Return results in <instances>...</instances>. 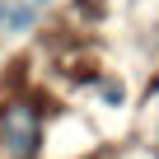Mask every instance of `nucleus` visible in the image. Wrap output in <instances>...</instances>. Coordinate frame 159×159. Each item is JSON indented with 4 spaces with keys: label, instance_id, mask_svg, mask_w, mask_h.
<instances>
[{
    "label": "nucleus",
    "instance_id": "f257e3e1",
    "mask_svg": "<svg viewBox=\"0 0 159 159\" xmlns=\"http://www.w3.org/2000/svg\"><path fill=\"white\" fill-rule=\"evenodd\" d=\"M0 150H10L14 159H33L42 150V122L33 103H10L0 112Z\"/></svg>",
    "mask_w": 159,
    "mask_h": 159
},
{
    "label": "nucleus",
    "instance_id": "f03ea898",
    "mask_svg": "<svg viewBox=\"0 0 159 159\" xmlns=\"http://www.w3.org/2000/svg\"><path fill=\"white\" fill-rule=\"evenodd\" d=\"M5 24H10L14 33H28V28H33V10H28V5H10V19H5Z\"/></svg>",
    "mask_w": 159,
    "mask_h": 159
},
{
    "label": "nucleus",
    "instance_id": "7ed1b4c3",
    "mask_svg": "<svg viewBox=\"0 0 159 159\" xmlns=\"http://www.w3.org/2000/svg\"><path fill=\"white\" fill-rule=\"evenodd\" d=\"M5 19H10V5H5V0H0V24H5Z\"/></svg>",
    "mask_w": 159,
    "mask_h": 159
},
{
    "label": "nucleus",
    "instance_id": "20e7f679",
    "mask_svg": "<svg viewBox=\"0 0 159 159\" xmlns=\"http://www.w3.org/2000/svg\"><path fill=\"white\" fill-rule=\"evenodd\" d=\"M33 5H47V0H33Z\"/></svg>",
    "mask_w": 159,
    "mask_h": 159
}]
</instances>
